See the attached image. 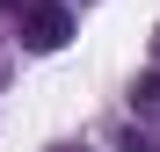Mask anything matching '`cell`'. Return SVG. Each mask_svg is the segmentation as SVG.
Here are the masks:
<instances>
[{
  "label": "cell",
  "instance_id": "cell-1",
  "mask_svg": "<svg viewBox=\"0 0 160 152\" xmlns=\"http://www.w3.org/2000/svg\"><path fill=\"white\" fill-rule=\"evenodd\" d=\"M22 44H29L37 58L66 51L73 44V7H66V0H29V7H22Z\"/></svg>",
  "mask_w": 160,
  "mask_h": 152
},
{
  "label": "cell",
  "instance_id": "cell-2",
  "mask_svg": "<svg viewBox=\"0 0 160 152\" xmlns=\"http://www.w3.org/2000/svg\"><path fill=\"white\" fill-rule=\"evenodd\" d=\"M131 101H138V109H160V72H146V80H138V94H131Z\"/></svg>",
  "mask_w": 160,
  "mask_h": 152
},
{
  "label": "cell",
  "instance_id": "cell-3",
  "mask_svg": "<svg viewBox=\"0 0 160 152\" xmlns=\"http://www.w3.org/2000/svg\"><path fill=\"white\" fill-rule=\"evenodd\" d=\"M0 7H22V0H0Z\"/></svg>",
  "mask_w": 160,
  "mask_h": 152
}]
</instances>
